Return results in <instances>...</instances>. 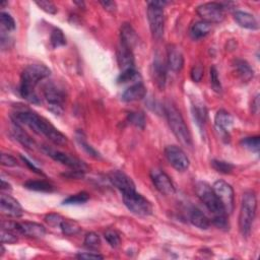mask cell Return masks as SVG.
I'll return each mask as SVG.
<instances>
[{"label":"cell","instance_id":"2","mask_svg":"<svg viewBox=\"0 0 260 260\" xmlns=\"http://www.w3.org/2000/svg\"><path fill=\"white\" fill-rule=\"evenodd\" d=\"M51 71L44 64L28 65L21 76L20 94L22 98L35 105L41 104V99L35 91V88L41 80L49 77Z\"/></svg>","mask_w":260,"mask_h":260},{"label":"cell","instance_id":"37","mask_svg":"<svg viewBox=\"0 0 260 260\" xmlns=\"http://www.w3.org/2000/svg\"><path fill=\"white\" fill-rule=\"evenodd\" d=\"M212 166L217 172L222 173V174H230V173H232V171L234 170L233 164L221 160L212 161Z\"/></svg>","mask_w":260,"mask_h":260},{"label":"cell","instance_id":"46","mask_svg":"<svg viewBox=\"0 0 260 260\" xmlns=\"http://www.w3.org/2000/svg\"><path fill=\"white\" fill-rule=\"evenodd\" d=\"M1 165L5 167H15L17 166V161L11 154L2 153L1 154Z\"/></svg>","mask_w":260,"mask_h":260},{"label":"cell","instance_id":"11","mask_svg":"<svg viewBox=\"0 0 260 260\" xmlns=\"http://www.w3.org/2000/svg\"><path fill=\"white\" fill-rule=\"evenodd\" d=\"M44 151L49 155L50 158L53 159L54 161H56L58 163H61L62 165H65V166L69 167L73 170L85 172L86 170L89 169L88 165H86L84 162L78 160L77 158L72 157V155H69L67 153H64L62 151L49 149L48 147H44Z\"/></svg>","mask_w":260,"mask_h":260},{"label":"cell","instance_id":"43","mask_svg":"<svg viewBox=\"0 0 260 260\" xmlns=\"http://www.w3.org/2000/svg\"><path fill=\"white\" fill-rule=\"evenodd\" d=\"M63 220L64 218L58 214H49L45 217V222L49 224V226L53 227V228H57V227L60 228Z\"/></svg>","mask_w":260,"mask_h":260},{"label":"cell","instance_id":"21","mask_svg":"<svg viewBox=\"0 0 260 260\" xmlns=\"http://www.w3.org/2000/svg\"><path fill=\"white\" fill-rule=\"evenodd\" d=\"M146 95H147V89L145 84L142 81H138L133 83L131 86H129L127 90H125L121 99H122L123 102L131 103V102L143 100L146 97Z\"/></svg>","mask_w":260,"mask_h":260},{"label":"cell","instance_id":"51","mask_svg":"<svg viewBox=\"0 0 260 260\" xmlns=\"http://www.w3.org/2000/svg\"><path fill=\"white\" fill-rule=\"evenodd\" d=\"M259 110V96L257 95L254 99V101L252 102V111L254 113H257Z\"/></svg>","mask_w":260,"mask_h":260},{"label":"cell","instance_id":"32","mask_svg":"<svg viewBox=\"0 0 260 260\" xmlns=\"http://www.w3.org/2000/svg\"><path fill=\"white\" fill-rule=\"evenodd\" d=\"M50 43L53 48H59L66 45V38L60 29L55 28L52 31L50 36Z\"/></svg>","mask_w":260,"mask_h":260},{"label":"cell","instance_id":"36","mask_svg":"<svg viewBox=\"0 0 260 260\" xmlns=\"http://www.w3.org/2000/svg\"><path fill=\"white\" fill-rule=\"evenodd\" d=\"M129 123L137 128L144 129L146 126V116L142 112H132L128 115Z\"/></svg>","mask_w":260,"mask_h":260},{"label":"cell","instance_id":"6","mask_svg":"<svg viewBox=\"0 0 260 260\" xmlns=\"http://www.w3.org/2000/svg\"><path fill=\"white\" fill-rule=\"evenodd\" d=\"M195 191L198 198L213 215V218L228 216V214L224 212L221 201L215 194L213 187H211L206 182H198L195 186Z\"/></svg>","mask_w":260,"mask_h":260},{"label":"cell","instance_id":"5","mask_svg":"<svg viewBox=\"0 0 260 260\" xmlns=\"http://www.w3.org/2000/svg\"><path fill=\"white\" fill-rule=\"evenodd\" d=\"M166 1H149L148 2V20L152 37L157 40L162 39L165 30L164 7Z\"/></svg>","mask_w":260,"mask_h":260},{"label":"cell","instance_id":"49","mask_svg":"<svg viewBox=\"0 0 260 260\" xmlns=\"http://www.w3.org/2000/svg\"><path fill=\"white\" fill-rule=\"evenodd\" d=\"M100 4L108 12L114 13L117 10V4L114 1H100Z\"/></svg>","mask_w":260,"mask_h":260},{"label":"cell","instance_id":"54","mask_svg":"<svg viewBox=\"0 0 260 260\" xmlns=\"http://www.w3.org/2000/svg\"><path fill=\"white\" fill-rule=\"evenodd\" d=\"M4 252H5V249H4V247H3V244H2V245H1V252H0V257H2V256H3Z\"/></svg>","mask_w":260,"mask_h":260},{"label":"cell","instance_id":"15","mask_svg":"<svg viewBox=\"0 0 260 260\" xmlns=\"http://www.w3.org/2000/svg\"><path fill=\"white\" fill-rule=\"evenodd\" d=\"M109 180L111 183L121 191V193H127L135 191V184L133 180L120 170H113L109 173Z\"/></svg>","mask_w":260,"mask_h":260},{"label":"cell","instance_id":"50","mask_svg":"<svg viewBox=\"0 0 260 260\" xmlns=\"http://www.w3.org/2000/svg\"><path fill=\"white\" fill-rule=\"evenodd\" d=\"M21 159H22V161H23V162H24V163H25V164H26L31 170H33L34 172H36V173H38V174H41V175H42V172H41L36 166H35L32 162H30L27 158H25L24 155H21Z\"/></svg>","mask_w":260,"mask_h":260},{"label":"cell","instance_id":"8","mask_svg":"<svg viewBox=\"0 0 260 260\" xmlns=\"http://www.w3.org/2000/svg\"><path fill=\"white\" fill-rule=\"evenodd\" d=\"M44 97L49 103V110L55 115H61L63 113V103L66 99L64 89L54 82H48L44 86Z\"/></svg>","mask_w":260,"mask_h":260},{"label":"cell","instance_id":"24","mask_svg":"<svg viewBox=\"0 0 260 260\" xmlns=\"http://www.w3.org/2000/svg\"><path fill=\"white\" fill-rule=\"evenodd\" d=\"M11 132L13 137L19 142L24 148L27 149H34L35 142L32 140V137L23 129L22 125L12 121L11 124Z\"/></svg>","mask_w":260,"mask_h":260},{"label":"cell","instance_id":"1","mask_svg":"<svg viewBox=\"0 0 260 260\" xmlns=\"http://www.w3.org/2000/svg\"><path fill=\"white\" fill-rule=\"evenodd\" d=\"M11 118L14 122L21 125H27L36 133L46 136L54 145L64 146L67 144V137L62 132L52 125L47 119L39 116L36 112L30 109L21 108L16 110Z\"/></svg>","mask_w":260,"mask_h":260},{"label":"cell","instance_id":"16","mask_svg":"<svg viewBox=\"0 0 260 260\" xmlns=\"http://www.w3.org/2000/svg\"><path fill=\"white\" fill-rule=\"evenodd\" d=\"M0 210L5 216L12 218H20L24 215V210L21 203L9 194L1 193L0 196Z\"/></svg>","mask_w":260,"mask_h":260},{"label":"cell","instance_id":"19","mask_svg":"<svg viewBox=\"0 0 260 260\" xmlns=\"http://www.w3.org/2000/svg\"><path fill=\"white\" fill-rule=\"evenodd\" d=\"M17 233L31 238H42L46 234V229L41 223L24 222L17 223Z\"/></svg>","mask_w":260,"mask_h":260},{"label":"cell","instance_id":"20","mask_svg":"<svg viewBox=\"0 0 260 260\" xmlns=\"http://www.w3.org/2000/svg\"><path fill=\"white\" fill-rule=\"evenodd\" d=\"M117 62L119 67L121 68V72L126 71V69L129 68H135L134 55L132 50L122 44H120L117 49Z\"/></svg>","mask_w":260,"mask_h":260},{"label":"cell","instance_id":"10","mask_svg":"<svg viewBox=\"0 0 260 260\" xmlns=\"http://www.w3.org/2000/svg\"><path fill=\"white\" fill-rule=\"evenodd\" d=\"M213 190L219 200L221 201L224 212L228 215L232 214L235 207V194L232 186L227 182L219 180L215 182Z\"/></svg>","mask_w":260,"mask_h":260},{"label":"cell","instance_id":"41","mask_svg":"<svg viewBox=\"0 0 260 260\" xmlns=\"http://www.w3.org/2000/svg\"><path fill=\"white\" fill-rule=\"evenodd\" d=\"M0 237H1L2 244H15L17 242L16 235L14 234V232L10 230L1 228V234H0Z\"/></svg>","mask_w":260,"mask_h":260},{"label":"cell","instance_id":"42","mask_svg":"<svg viewBox=\"0 0 260 260\" xmlns=\"http://www.w3.org/2000/svg\"><path fill=\"white\" fill-rule=\"evenodd\" d=\"M211 84L215 92L217 93L222 92V84L219 78V73H218V69L216 68V66H213L211 68Z\"/></svg>","mask_w":260,"mask_h":260},{"label":"cell","instance_id":"7","mask_svg":"<svg viewBox=\"0 0 260 260\" xmlns=\"http://www.w3.org/2000/svg\"><path fill=\"white\" fill-rule=\"evenodd\" d=\"M123 201L127 209L134 215L149 217L152 215L153 207L149 199L135 191L123 193Z\"/></svg>","mask_w":260,"mask_h":260},{"label":"cell","instance_id":"9","mask_svg":"<svg viewBox=\"0 0 260 260\" xmlns=\"http://www.w3.org/2000/svg\"><path fill=\"white\" fill-rule=\"evenodd\" d=\"M223 6L219 2H206L196 8L197 14L202 21L209 24H221L223 22L226 12Z\"/></svg>","mask_w":260,"mask_h":260},{"label":"cell","instance_id":"29","mask_svg":"<svg viewBox=\"0 0 260 260\" xmlns=\"http://www.w3.org/2000/svg\"><path fill=\"white\" fill-rule=\"evenodd\" d=\"M212 31V25L205 23L203 21L196 22L190 28V36L194 40H199L205 36H207Z\"/></svg>","mask_w":260,"mask_h":260},{"label":"cell","instance_id":"48","mask_svg":"<svg viewBox=\"0 0 260 260\" xmlns=\"http://www.w3.org/2000/svg\"><path fill=\"white\" fill-rule=\"evenodd\" d=\"M78 259H103L104 256L98 253H89V252H84V253H78L76 255Z\"/></svg>","mask_w":260,"mask_h":260},{"label":"cell","instance_id":"23","mask_svg":"<svg viewBox=\"0 0 260 260\" xmlns=\"http://www.w3.org/2000/svg\"><path fill=\"white\" fill-rule=\"evenodd\" d=\"M233 67L237 75L240 77V79L243 82H249L254 75V72L250 64L243 59L237 58L233 61Z\"/></svg>","mask_w":260,"mask_h":260},{"label":"cell","instance_id":"30","mask_svg":"<svg viewBox=\"0 0 260 260\" xmlns=\"http://www.w3.org/2000/svg\"><path fill=\"white\" fill-rule=\"evenodd\" d=\"M192 112H193L194 119L196 121V124L198 125L200 129H202V127L205 124L206 117H207V112H206V109L203 104L195 102V104H193V106H192Z\"/></svg>","mask_w":260,"mask_h":260},{"label":"cell","instance_id":"44","mask_svg":"<svg viewBox=\"0 0 260 260\" xmlns=\"http://www.w3.org/2000/svg\"><path fill=\"white\" fill-rule=\"evenodd\" d=\"M35 3L39 6V8H41L43 11H45L46 13H49V14H56L58 11L56 5L51 1H45V0H41V1H36Z\"/></svg>","mask_w":260,"mask_h":260},{"label":"cell","instance_id":"27","mask_svg":"<svg viewBox=\"0 0 260 260\" xmlns=\"http://www.w3.org/2000/svg\"><path fill=\"white\" fill-rule=\"evenodd\" d=\"M75 141L77 143V145L79 146V148L86 153L89 154L90 157L94 158V159H101V154L100 152L95 149L89 143L86 141V137L85 134L81 131V130H77L75 133Z\"/></svg>","mask_w":260,"mask_h":260},{"label":"cell","instance_id":"39","mask_svg":"<svg viewBox=\"0 0 260 260\" xmlns=\"http://www.w3.org/2000/svg\"><path fill=\"white\" fill-rule=\"evenodd\" d=\"M0 23H1V27L6 32H11L15 30V22L13 17L4 11H1L0 13Z\"/></svg>","mask_w":260,"mask_h":260},{"label":"cell","instance_id":"35","mask_svg":"<svg viewBox=\"0 0 260 260\" xmlns=\"http://www.w3.org/2000/svg\"><path fill=\"white\" fill-rule=\"evenodd\" d=\"M138 76H140V74H138L135 68H129V69H126V71L121 72V74H119L117 78V82L119 84L127 83L129 81H134Z\"/></svg>","mask_w":260,"mask_h":260},{"label":"cell","instance_id":"26","mask_svg":"<svg viewBox=\"0 0 260 260\" xmlns=\"http://www.w3.org/2000/svg\"><path fill=\"white\" fill-rule=\"evenodd\" d=\"M189 221L193 226L200 230H207L211 227V221L197 207H193L189 214Z\"/></svg>","mask_w":260,"mask_h":260},{"label":"cell","instance_id":"45","mask_svg":"<svg viewBox=\"0 0 260 260\" xmlns=\"http://www.w3.org/2000/svg\"><path fill=\"white\" fill-rule=\"evenodd\" d=\"M213 223L215 224V226L219 229H222V230H224L227 231L229 230V221H228V216H222V217H217V218H213L212 220Z\"/></svg>","mask_w":260,"mask_h":260},{"label":"cell","instance_id":"40","mask_svg":"<svg viewBox=\"0 0 260 260\" xmlns=\"http://www.w3.org/2000/svg\"><path fill=\"white\" fill-rule=\"evenodd\" d=\"M105 239L106 241L108 242V244L113 247V248H117L120 243H121V239H120V236L119 234L115 231V230H112V229H109L105 232Z\"/></svg>","mask_w":260,"mask_h":260},{"label":"cell","instance_id":"22","mask_svg":"<svg viewBox=\"0 0 260 260\" xmlns=\"http://www.w3.org/2000/svg\"><path fill=\"white\" fill-rule=\"evenodd\" d=\"M138 43V36L135 30L128 23H124L120 29V44L133 49Z\"/></svg>","mask_w":260,"mask_h":260},{"label":"cell","instance_id":"25","mask_svg":"<svg viewBox=\"0 0 260 260\" xmlns=\"http://www.w3.org/2000/svg\"><path fill=\"white\" fill-rule=\"evenodd\" d=\"M234 20L241 27L247 30H258V23L255 17L245 11H235L234 12Z\"/></svg>","mask_w":260,"mask_h":260},{"label":"cell","instance_id":"13","mask_svg":"<svg viewBox=\"0 0 260 260\" xmlns=\"http://www.w3.org/2000/svg\"><path fill=\"white\" fill-rule=\"evenodd\" d=\"M150 178L159 191L164 195H173L175 194L176 189L173 184L171 178L166 174L163 170L152 169L150 172Z\"/></svg>","mask_w":260,"mask_h":260},{"label":"cell","instance_id":"34","mask_svg":"<svg viewBox=\"0 0 260 260\" xmlns=\"http://www.w3.org/2000/svg\"><path fill=\"white\" fill-rule=\"evenodd\" d=\"M89 199H90L89 193H86V192L82 191V192H79V193H76V194L68 196L66 199L63 200L62 204H64V205L82 204V203H85Z\"/></svg>","mask_w":260,"mask_h":260},{"label":"cell","instance_id":"33","mask_svg":"<svg viewBox=\"0 0 260 260\" xmlns=\"http://www.w3.org/2000/svg\"><path fill=\"white\" fill-rule=\"evenodd\" d=\"M241 146L250 151L258 153L260 149V137L259 136L245 137L241 141Z\"/></svg>","mask_w":260,"mask_h":260},{"label":"cell","instance_id":"47","mask_svg":"<svg viewBox=\"0 0 260 260\" xmlns=\"http://www.w3.org/2000/svg\"><path fill=\"white\" fill-rule=\"evenodd\" d=\"M203 77V68L201 65H195L191 71V78L195 82H199Z\"/></svg>","mask_w":260,"mask_h":260},{"label":"cell","instance_id":"18","mask_svg":"<svg viewBox=\"0 0 260 260\" xmlns=\"http://www.w3.org/2000/svg\"><path fill=\"white\" fill-rule=\"evenodd\" d=\"M167 65L172 72L179 73L184 66V57L181 50L175 46L170 45L167 49Z\"/></svg>","mask_w":260,"mask_h":260},{"label":"cell","instance_id":"28","mask_svg":"<svg viewBox=\"0 0 260 260\" xmlns=\"http://www.w3.org/2000/svg\"><path fill=\"white\" fill-rule=\"evenodd\" d=\"M24 187L32 190V191H37V192H53L54 191V186L51 183L44 181V180H28L24 183Z\"/></svg>","mask_w":260,"mask_h":260},{"label":"cell","instance_id":"55","mask_svg":"<svg viewBox=\"0 0 260 260\" xmlns=\"http://www.w3.org/2000/svg\"><path fill=\"white\" fill-rule=\"evenodd\" d=\"M6 4H8V2L7 1H3V2H1V3H0V6H4V5H6Z\"/></svg>","mask_w":260,"mask_h":260},{"label":"cell","instance_id":"3","mask_svg":"<svg viewBox=\"0 0 260 260\" xmlns=\"http://www.w3.org/2000/svg\"><path fill=\"white\" fill-rule=\"evenodd\" d=\"M164 112L167 117L169 126L174 133L178 142L185 148H192V137L189 132V129L185 123V121L180 113V111L173 105L171 102H168L165 107Z\"/></svg>","mask_w":260,"mask_h":260},{"label":"cell","instance_id":"14","mask_svg":"<svg viewBox=\"0 0 260 260\" xmlns=\"http://www.w3.org/2000/svg\"><path fill=\"white\" fill-rule=\"evenodd\" d=\"M234 125L233 116L224 110H220L215 117V126L217 132L224 143L230 142V130Z\"/></svg>","mask_w":260,"mask_h":260},{"label":"cell","instance_id":"4","mask_svg":"<svg viewBox=\"0 0 260 260\" xmlns=\"http://www.w3.org/2000/svg\"><path fill=\"white\" fill-rule=\"evenodd\" d=\"M257 198L253 191H246L242 196L239 215V230L243 237H248L256 216Z\"/></svg>","mask_w":260,"mask_h":260},{"label":"cell","instance_id":"17","mask_svg":"<svg viewBox=\"0 0 260 260\" xmlns=\"http://www.w3.org/2000/svg\"><path fill=\"white\" fill-rule=\"evenodd\" d=\"M151 77L155 85L162 91L165 89L167 79V69L164 60L160 55H155L151 65Z\"/></svg>","mask_w":260,"mask_h":260},{"label":"cell","instance_id":"53","mask_svg":"<svg viewBox=\"0 0 260 260\" xmlns=\"http://www.w3.org/2000/svg\"><path fill=\"white\" fill-rule=\"evenodd\" d=\"M74 4H76V5H78V6H82V8H84V3L83 2H80V1H74Z\"/></svg>","mask_w":260,"mask_h":260},{"label":"cell","instance_id":"38","mask_svg":"<svg viewBox=\"0 0 260 260\" xmlns=\"http://www.w3.org/2000/svg\"><path fill=\"white\" fill-rule=\"evenodd\" d=\"M84 246L89 249L96 250L101 246V239L98 234L91 232L85 235L84 238Z\"/></svg>","mask_w":260,"mask_h":260},{"label":"cell","instance_id":"31","mask_svg":"<svg viewBox=\"0 0 260 260\" xmlns=\"http://www.w3.org/2000/svg\"><path fill=\"white\" fill-rule=\"evenodd\" d=\"M60 229L65 236H74L80 232L81 227L79 226L77 222L74 220L64 219L61 223Z\"/></svg>","mask_w":260,"mask_h":260},{"label":"cell","instance_id":"52","mask_svg":"<svg viewBox=\"0 0 260 260\" xmlns=\"http://www.w3.org/2000/svg\"><path fill=\"white\" fill-rule=\"evenodd\" d=\"M10 190H11V186H10V184H8V183H6L4 180H2L1 181V191L2 192H4V191H10Z\"/></svg>","mask_w":260,"mask_h":260},{"label":"cell","instance_id":"12","mask_svg":"<svg viewBox=\"0 0 260 260\" xmlns=\"http://www.w3.org/2000/svg\"><path fill=\"white\" fill-rule=\"evenodd\" d=\"M165 154L172 167L179 172H184L189 168L190 161L186 153L176 146H169L165 149Z\"/></svg>","mask_w":260,"mask_h":260}]
</instances>
